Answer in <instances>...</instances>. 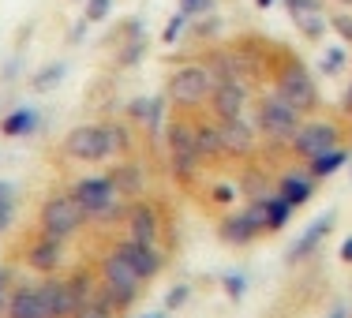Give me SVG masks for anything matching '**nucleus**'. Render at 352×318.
<instances>
[{"label":"nucleus","mask_w":352,"mask_h":318,"mask_svg":"<svg viewBox=\"0 0 352 318\" xmlns=\"http://www.w3.org/2000/svg\"><path fill=\"white\" fill-rule=\"evenodd\" d=\"M38 288H41V304H45V318H72L79 311V296H75L68 277L49 273L45 281H38Z\"/></svg>","instance_id":"nucleus-11"},{"label":"nucleus","mask_w":352,"mask_h":318,"mask_svg":"<svg viewBox=\"0 0 352 318\" xmlns=\"http://www.w3.org/2000/svg\"><path fill=\"white\" fill-rule=\"evenodd\" d=\"M236 188L244 191L248 198H263V195H270L274 180H270V172H266V165H244V169H240Z\"/></svg>","instance_id":"nucleus-23"},{"label":"nucleus","mask_w":352,"mask_h":318,"mask_svg":"<svg viewBox=\"0 0 352 318\" xmlns=\"http://www.w3.org/2000/svg\"><path fill=\"white\" fill-rule=\"evenodd\" d=\"M304 120H307V116H300L296 109L285 102V98H278L274 90H270V94H263L255 102V109H251V124H255L258 139L270 142V146H278V150H289L292 135L300 131V124H304Z\"/></svg>","instance_id":"nucleus-3"},{"label":"nucleus","mask_w":352,"mask_h":318,"mask_svg":"<svg viewBox=\"0 0 352 318\" xmlns=\"http://www.w3.org/2000/svg\"><path fill=\"white\" fill-rule=\"evenodd\" d=\"M64 71H68L64 64H45V68H41L34 79H30V87H34V90H53L56 82L64 79Z\"/></svg>","instance_id":"nucleus-32"},{"label":"nucleus","mask_w":352,"mask_h":318,"mask_svg":"<svg viewBox=\"0 0 352 318\" xmlns=\"http://www.w3.org/2000/svg\"><path fill=\"white\" fill-rule=\"evenodd\" d=\"M330 318H349V311H345V307H333V311H330Z\"/></svg>","instance_id":"nucleus-47"},{"label":"nucleus","mask_w":352,"mask_h":318,"mask_svg":"<svg viewBox=\"0 0 352 318\" xmlns=\"http://www.w3.org/2000/svg\"><path fill=\"white\" fill-rule=\"evenodd\" d=\"M139 318H165V311H154V315H139Z\"/></svg>","instance_id":"nucleus-48"},{"label":"nucleus","mask_w":352,"mask_h":318,"mask_svg":"<svg viewBox=\"0 0 352 318\" xmlns=\"http://www.w3.org/2000/svg\"><path fill=\"white\" fill-rule=\"evenodd\" d=\"M349 157H352V150L345 146V142H341V146H333V150H326L322 157H315V161H307L304 169L311 172L315 180H330L333 172H341L349 165Z\"/></svg>","instance_id":"nucleus-22"},{"label":"nucleus","mask_w":352,"mask_h":318,"mask_svg":"<svg viewBox=\"0 0 352 318\" xmlns=\"http://www.w3.org/2000/svg\"><path fill=\"white\" fill-rule=\"evenodd\" d=\"M274 191H278L292 210H300V206L311 203V195L318 191V180L307 169H289V172H281V177L274 180Z\"/></svg>","instance_id":"nucleus-18"},{"label":"nucleus","mask_w":352,"mask_h":318,"mask_svg":"<svg viewBox=\"0 0 352 318\" xmlns=\"http://www.w3.org/2000/svg\"><path fill=\"white\" fill-rule=\"evenodd\" d=\"M116 0H87L82 4V23H105Z\"/></svg>","instance_id":"nucleus-34"},{"label":"nucleus","mask_w":352,"mask_h":318,"mask_svg":"<svg viewBox=\"0 0 352 318\" xmlns=\"http://www.w3.org/2000/svg\"><path fill=\"white\" fill-rule=\"evenodd\" d=\"M341 146V124L338 120H326V116H307L304 124H300V131L292 135L289 142V154L296 157L300 165L315 161V157H322L326 150Z\"/></svg>","instance_id":"nucleus-6"},{"label":"nucleus","mask_w":352,"mask_h":318,"mask_svg":"<svg viewBox=\"0 0 352 318\" xmlns=\"http://www.w3.org/2000/svg\"><path fill=\"white\" fill-rule=\"evenodd\" d=\"M236 195H240L236 183L217 180V183H210V191H206V203H214V206H229V203H236Z\"/></svg>","instance_id":"nucleus-33"},{"label":"nucleus","mask_w":352,"mask_h":318,"mask_svg":"<svg viewBox=\"0 0 352 318\" xmlns=\"http://www.w3.org/2000/svg\"><path fill=\"white\" fill-rule=\"evenodd\" d=\"M4 318H45V304H41L38 281H15L12 299L4 307Z\"/></svg>","instance_id":"nucleus-19"},{"label":"nucleus","mask_w":352,"mask_h":318,"mask_svg":"<svg viewBox=\"0 0 352 318\" xmlns=\"http://www.w3.org/2000/svg\"><path fill=\"white\" fill-rule=\"evenodd\" d=\"M326 19H330L333 30H338V38L352 45V12H326Z\"/></svg>","instance_id":"nucleus-39"},{"label":"nucleus","mask_w":352,"mask_h":318,"mask_svg":"<svg viewBox=\"0 0 352 318\" xmlns=\"http://www.w3.org/2000/svg\"><path fill=\"white\" fill-rule=\"evenodd\" d=\"M349 172H352V157H349Z\"/></svg>","instance_id":"nucleus-49"},{"label":"nucleus","mask_w":352,"mask_h":318,"mask_svg":"<svg viewBox=\"0 0 352 318\" xmlns=\"http://www.w3.org/2000/svg\"><path fill=\"white\" fill-rule=\"evenodd\" d=\"M12 214H15V206H0V232L12 225Z\"/></svg>","instance_id":"nucleus-44"},{"label":"nucleus","mask_w":352,"mask_h":318,"mask_svg":"<svg viewBox=\"0 0 352 318\" xmlns=\"http://www.w3.org/2000/svg\"><path fill=\"white\" fill-rule=\"evenodd\" d=\"M68 195L82 206V210H87V221H90V217L102 210V206L113 203L116 191H113V183H109V177H79V180L72 183Z\"/></svg>","instance_id":"nucleus-14"},{"label":"nucleus","mask_w":352,"mask_h":318,"mask_svg":"<svg viewBox=\"0 0 352 318\" xmlns=\"http://www.w3.org/2000/svg\"><path fill=\"white\" fill-rule=\"evenodd\" d=\"M64 157L75 165H105L113 161L109 154V139H105V124H75L60 142Z\"/></svg>","instance_id":"nucleus-8"},{"label":"nucleus","mask_w":352,"mask_h":318,"mask_svg":"<svg viewBox=\"0 0 352 318\" xmlns=\"http://www.w3.org/2000/svg\"><path fill=\"white\" fill-rule=\"evenodd\" d=\"M221 146L225 157H251L258 150V131L248 116H236V120H221Z\"/></svg>","instance_id":"nucleus-15"},{"label":"nucleus","mask_w":352,"mask_h":318,"mask_svg":"<svg viewBox=\"0 0 352 318\" xmlns=\"http://www.w3.org/2000/svg\"><path fill=\"white\" fill-rule=\"evenodd\" d=\"M38 131V109L30 105H15L8 116H0V135L4 139H27Z\"/></svg>","instance_id":"nucleus-21"},{"label":"nucleus","mask_w":352,"mask_h":318,"mask_svg":"<svg viewBox=\"0 0 352 318\" xmlns=\"http://www.w3.org/2000/svg\"><path fill=\"white\" fill-rule=\"evenodd\" d=\"M105 177H109V183H113L116 195L128 198V203H131V198H142V195H146V183H150V180H146V169H142L139 161H131V157H120V161H116L113 169L105 172Z\"/></svg>","instance_id":"nucleus-17"},{"label":"nucleus","mask_w":352,"mask_h":318,"mask_svg":"<svg viewBox=\"0 0 352 318\" xmlns=\"http://www.w3.org/2000/svg\"><path fill=\"white\" fill-rule=\"evenodd\" d=\"M124 229H128V236H135V240H154L157 244V232H162V206L150 203V198H131L128 217H124Z\"/></svg>","instance_id":"nucleus-13"},{"label":"nucleus","mask_w":352,"mask_h":318,"mask_svg":"<svg viewBox=\"0 0 352 318\" xmlns=\"http://www.w3.org/2000/svg\"><path fill=\"white\" fill-rule=\"evenodd\" d=\"M292 23H296V30H300L307 41H322V38H326V27H330L326 12H318V15H300V19H292Z\"/></svg>","instance_id":"nucleus-29"},{"label":"nucleus","mask_w":352,"mask_h":318,"mask_svg":"<svg viewBox=\"0 0 352 318\" xmlns=\"http://www.w3.org/2000/svg\"><path fill=\"white\" fill-rule=\"evenodd\" d=\"M292 214H296V210L285 203L278 191H270V195H266V232H281L285 225L292 221Z\"/></svg>","instance_id":"nucleus-25"},{"label":"nucleus","mask_w":352,"mask_h":318,"mask_svg":"<svg viewBox=\"0 0 352 318\" xmlns=\"http://www.w3.org/2000/svg\"><path fill=\"white\" fill-rule=\"evenodd\" d=\"M120 311L113 307V299L105 296V292H98V296H90L87 304H79V311H75L72 318H116Z\"/></svg>","instance_id":"nucleus-27"},{"label":"nucleus","mask_w":352,"mask_h":318,"mask_svg":"<svg viewBox=\"0 0 352 318\" xmlns=\"http://www.w3.org/2000/svg\"><path fill=\"white\" fill-rule=\"evenodd\" d=\"M27 270H34V273H56L60 270V262H64V240H56V236H45V232H38L34 240L27 244Z\"/></svg>","instance_id":"nucleus-16"},{"label":"nucleus","mask_w":352,"mask_h":318,"mask_svg":"<svg viewBox=\"0 0 352 318\" xmlns=\"http://www.w3.org/2000/svg\"><path fill=\"white\" fill-rule=\"evenodd\" d=\"M98 281H102V292L109 299H113V307L116 311H128L131 304L139 299V292H142V281H139V273L131 270V262L124 255H116L113 247L105 251L102 258H98Z\"/></svg>","instance_id":"nucleus-5"},{"label":"nucleus","mask_w":352,"mask_h":318,"mask_svg":"<svg viewBox=\"0 0 352 318\" xmlns=\"http://www.w3.org/2000/svg\"><path fill=\"white\" fill-rule=\"evenodd\" d=\"M345 68H349L345 45H326L322 49V60H318V71H322V75H341Z\"/></svg>","instance_id":"nucleus-28"},{"label":"nucleus","mask_w":352,"mask_h":318,"mask_svg":"<svg viewBox=\"0 0 352 318\" xmlns=\"http://www.w3.org/2000/svg\"><path fill=\"white\" fill-rule=\"evenodd\" d=\"M87 225V210L64 191V195H49L38 210V229L45 236H56V240H68Z\"/></svg>","instance_id":"nucleus-7"},{"label":"nucleus","mask_w":352,"mask_h":318,"mask_svg":"<svg viewBox=\"0 0 352 318\" xmlns=\"http://www.w3.org/2000/svg\"><path fill=\"white\" fill-rule=\"evenodd\" d=\"M188 27H191V19H188L184 12H176L173 19L165 23V30H162V41H165V45H176V41L184 38V30H188Z\"/></svg>","instance_id":"nucleus-35"},{"label":"nucleus","mask_w":352,"mask_h":318,"mask_svg":"<svg viewBox=\"0 0 352 318\" xmlns=\"http://www.w3.org/2000/svg\"><path fill=\"white\" fill-rule=\"evenodd\" d=\"M285 8H289L292 19H300V15H318L326 12V0H281Z\"/></svg>","instance_id":"nucleus-37"},{"label":"nucleus","mask_w":352,"mask_h":318,"mask_svg":"<svg viewBox=\"0 0 352 318\" xmlns=\"http://www.w3.org/2000/svg\"><path fill=\"white\" fill-rule=\"evenodd\" d=\"M248 102H251V87H248V82L229 79V82H217V87H214L206 109H210V116L221 124V120H236V116H244Z\"/></svg>","instance_id":"nucleus-10"},{"label":"nucleus","mask_w":352,"mask_h":318,"mask_svg":"<svg viewBox=\"0 0 352 318\" xmlns=\"http://www.w3.org/2000/svg\"><path fill=\"white\" fill-rule=\"evenodd\" d=\"M165 154H169V172L176 183L191 188L195 177L203 172V161L195 154V116L191 113H173L165 124Z\"/></svg>","instance_id":"nucleus-2"},{"label":"nucleus","mask_w":352,"mask_h":318,"mask_svg":"<svg viewBox=\"0 0 352 318\" xmlns=\"http://www.w3.org/2000/svg\"><path fill=\"white\" fill-rule=\"evenodd\" d=\"M195 154L203 165H214L225 157V146H221V124L214 120H203V116H195Z\"/></svg>","instance_id":"nucleus-20"},{"label":"nucleus","mask_w":352,"mask_h":318,"mask_svg":"<svg viewBox=\"0 0 352 318\" xmlns=\"http://www.w3.org/2000/svg\"><path fill=\"white\" fill-rule=\"evenodd\" d=\"M217 79L203 68L199 60L180 64L169 79H165V102H169L176 113H199L206 102H210Z\"/></svg>","instance_id":"nucleus-4"},{"label":"nucleus","mask_w":352,"mask_h":318,"mask_svg":"<svg viewBox=\"0 0 352 318\" xmlns=\"http://www.w3.org/2000/svg\"><path fill=\"white\" fill-rule=\"evenodd\" d=\"M341 4H352V0H341Z\"/></svg>","instance_id":"nucleus-50"},{"label":"nucleus","mask_w":352,"mask_h":318,"mask_svg":"<svg viewBox=\"0 0 352 318\" xmlns=\"http://www.w3.org/2000/svg\"><path fill=\"white\" fill-rule=\"evenodd\" d=\"M270 79H274V94L285 98L300 116H315L322 98H318V82L307 71V64L300 60L292 49L270 45Z\"/></svg>","instance_id":"nucleus-1"},{"label":"nucleus","mask_w":352,"mask_h":318,"mask_svg":"<svg viewBox=\"0 0 352 318\" xmlns=\"http://www.w3.org/2000/svg\"><path fill=\"white\" fill-rule=\"evenodd\" d=\"M221 288H225V296H229V299H244V292H248V273H244V270H225V273H221Z\"/></svg>","instance_id":"nucleus-31"},{"label":"nucleus","mask_w":352,"mask_h":318,"mask_svg":"<svg viewBox=\"0 0 352 318\" xmlns=\"http://www.w3.org/2000/svg\"><path fill=\"white\" fill-rule=\"evenodd\" d=\"M0 206H15V183L0 180Z\"/></svg>","instance_id":"nucleus-42"},{"label":"nucleus","mask_w":352,"mask_h":318,"mask_svg":"<svg viewBox=\"0 0 352 318\" xmlns=\"http://www.w3.org/2000/svg\"><path fill=\"white\" fill-rule=\"evenodd\" d=\"M191 34L195 38H217L221 34V19L210 12V15H199V19H191Z\"/></svg>","instance_id":"nucleus-36"},{"label":"nucleus","mask_w":352,"mask_h":318,"mask_svg":"<svg viewBox=\"0 0 352 318\" xmlns=\"http://www.w3.org/2000/svg\"><path fill=\"white\" fill-rule=\"evenodd\" d=\"M341 116H345V120H352V79H349L345 94H341Z\"/></svg>","instance_id":"nucleus-43"},{"label":"nucleus","mask_w":352,"mask_h":318,"mask_svg":"<svg viewBox=\"0 0 352 318\" xmlns=\"http://www.w3.org/2000/svg\"><path fill=\"white\" fill-rule=\"evenodd\" d=\"M124 217H128V198L116 195L109 206H102L94 217H90L87 225H98V229H116V225H124Z\"/></svg>","instance_id":"nucleus-26"},{"label":"nucleus","mask_w":352,"mask_h":318,"mask_svg":"<svg viewBox=\"0 0 352 318\" xmlns=\"http://www.w3.org/2000/svg\"><path fill=\"white\" fill-rule=\"evenodd\" d=\"M116 255H124L131 262V270L139 273V281L146 284V281H154L157 273L165 270V251L154 244V240H135V236H124V240H116L113 244Z\"/></svg>","instance_id":"nucleus-9"},{"label":"nucleus","mask_w":352,"mask_h":318,"mask_svg":"<svg viewBox=\"0 0 352 318\" xmlns=\"http://www.w3.org/2000/svg\"><path fill=\"white\" fill-rule=\"evenodd\" d=\"M188 299H191V284H176V288L165 292V311H180Z\"/></svg>","instance_id":"nucleus-40"},{"label":"nucleus","mask_w":352,"mask_h":318,"mask_svg":"<svg viewBox=\"0 0 352 318\" xmlns=\"http://www.w3.org/2000/svg\"><path fill=\"white\" fill-rule=\"evenodd\" d=\"M12 288H15V273L8 266H0V315H4L8 299H12Z\"/></svg>","instance_id":"nucleus-41"},{"label":"nucleus","mask_w":352,"mask_h":318,"mask_svg":"<svg viewBox=\"0 0 352 318\" xmlns=\"http://www.w3.org/2000/svg\"><path fill=\"white\" fill-rule=\"evenodd\" d=\"M341 262L352 266V236H345V244H341Z\"/></svg>","instance_id":"nucleus-45"},{"label":"nucleus","mask_w":352,"mask_h":318,"mask_svg":"<svg viewBox=\"0 0 352 318\" xmlns=\"http://www.w3.org/2000/svg\"><path fill=\"white\" fill-rule=\"evenodd\" d=\"M142 53H146V34L128 38L120 45V53H116V68H135V64L142 60Z\"/></svg>","instance_id":"nucleus-30"},{"label":"nucleus","mask_w":352,"mask_h":318,"mask_svg":"<svg viewBox=\"0 0 352 318\" xmlns=\"http://www.w3.org/2000/svg\"><path fill=\"white\" fill-rule=\"evenodd\" d=\"M105 139H109V154L116 157H128L135 150V135H131V124L124 120H105Z\"/></svg>","instance_id":"nucleus-24"},{"label":"nucleus","mask_w":352,"mask_h":318,"mask_svg":"<svg viewBox=\"0 0 352 318\" xmlns=\"http://www.w3.org/2000/svg\"><path fill=\"white\" fill-rule=\"evenodd\" d=\"M217 8V0H176V12H184L188 19H199V15H210Z\"/></svg>","instance_id":"nucleus-38"},{"label":"nucleus","mask_w":352,"mask_h":318,"mask_svg":"<svg viewBox=\"0 0 352 318\" xmlns=\"http://www.w3.org/2000/svg\"><path fill=\"white\" fill-rule=\"evenodd\" d=\"M333 221H338V214H333V210L318 214L315 221H311V225H307V229L296 236V244L289 247V255H285V262H289V266H296V262H304V258H311L315 251L326 244V236L333 232Z\"/></svg>","instance_id":"nucleus-12"},{"label":"nucleus","mask_w":352,"mask_h":318,"mask_svg":"<svg viewBox=\"0 0 352 318\" xmlns=\"http://www.w3.org/2000/svg\"><path fill=\"white\" fill-rule=\"evenodd\" d=\"M274 4H278V0H255V8H258V12H266V8H274Z\"/></svg>","instance_id":"nucleus-46"}]
</instances>
